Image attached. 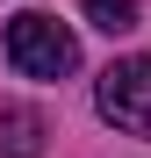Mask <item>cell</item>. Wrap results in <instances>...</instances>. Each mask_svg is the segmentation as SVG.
<instances>
[{
  "label": "cell",
  "instance_id": "obj_1",
  "mask_svg": "<svg viewBox=\"0 0 151 158\" xmlns=\"http://www.w3.org/2000/svg\"><path fill=\"white\" fill-rule=\"evenodd\" d=\"M7 65L22 79H65V72H79V36L58 15H15L7 22Z\"/></svg>",
  "mask_w": 151,
  "mask_h": 158
},
{
  "label": "cell",
  "instance_id": "obj_2",
  "mask_svg": "<svg viewBox=\"0 0 151 158\" xmlns=\"http://www.w3.org/2000/svg\"><path fill=\"white\" fill-rule=\"evenodd\" d=\"M94 101H101V115H108L122 137H151V58L108 65L101 86H94Z\"/></svg>",
  "mask_w": 151,
  "mask_h": 158
},
{
  "label": "cell",
  "instance_id": "obj_3",
  "mask_svg": "<svg viewBox=\"0 0 151 158\" xmlns=\"http://www.w3.org/2000/svg\"><path fill=\"white\" fill-rule=\"evenodd\" d=\"M43 151V122L29 108H15V115H0V158H36Z\"/></svg>",
  "mask_w": 151,
  "mask_h": 158
},
{
  "label": "cell",
  "instance_id": "obj_4",
  "mask_svg": "<svg viewBox=\"0 0 151 158\" xmlns=\"http://www.w3.org/2000/svg\"><path fill=\"white\" fill-rule=\"evenodd\" d=\"M79 7H86V22H94L101 36H130L137 22H144V7H137V0H79Z\"/></svg>",
  "mask_w": 151,
  "mask_h": 158
}]
</instances>
